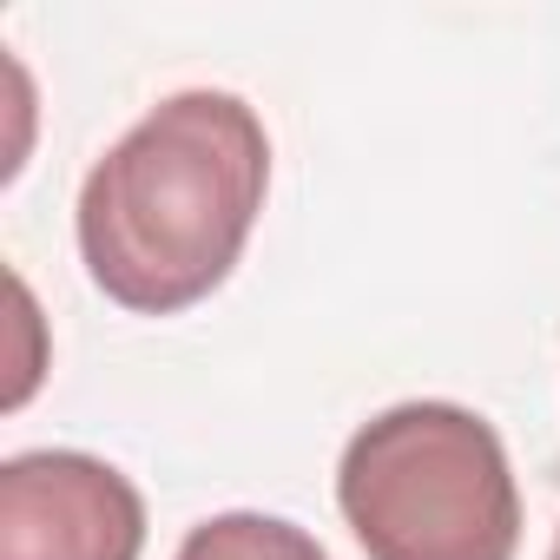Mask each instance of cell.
I'll return each instance as SVG.
<instances>
[{"instance_id": "3", "label": "cell", "mask_w": 560, "mask_h": 560, "mask_svg": "<svg viewBox=\"0 0 560 560\" xmlns=\"http://www.w3.org/2000/svg\"><path fill=\"white\" fill-rule=\"evenodd\" d=\"M139 488L80 448H34L0 468V560H139Z\"/></svg>"}, {"instance_id": "1", "label": "cell", "mask_w": 560, "mask_h": 560, "mask_svg": "<svg viewBox=\"0 0 560 560\" xmlns=\"http://www.w3.org/2000/svg\"><path fill=\"white\" fill-rule=\"evenodd\" d=\"M270 139L237 93L159 100L80 185V257L139 317L205 304L264 211Z\"/></svg>"}, {"instance_id": "2", "label": "cell", "mask_w": 560, "mask_h": 560, "mask_svg": "<svg viewBox=\"0 0 560 560\" xmlns=\"http://www.w3.org/2000/svg\"><path fill=\"white\" fill-rule=\"evenodd\" d=\"M337 508L370 560H514L521 488L494 422L462 402H396L337 462Z\"/></svg>"}, {"instance_id": "5", "label": "cell", "mask_w": 560, "mask_h": 560, "mask_svg": "<svg viewBox=\"0 0 560 560\" xmlns=\"http://www.w3.org/2000/svg\"><path fill=\"white\" fill-rule=\"evenodd\" d=\"M547 560H560V534H553V553H547Z\"/></svg>"}, {"instance_id": "4", "label": "cell", "mask_w": 560, "mask_h": 560, "mask_svg": "<svg viewBox=\"0 0 560 560\" xmlns=\"http://www.w3.org/2000/svg\"><path fill=\"white\" fill-rule=\"evenodd\" d=\"M178 560H330L317 547V534H304L298 521H277V514H211L185 534Z\"/></svg>"}]
</instances>
